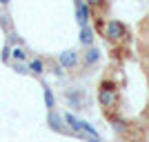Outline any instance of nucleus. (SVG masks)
Here are the masks:
<instances>
[{
	"label": "nucleus",
	"mask_w": 149,
	"mask_h": 142,
	"mask_svg": "<svg viewBox=\"0 0 149 142\" xmlns=\"http://www.w3.org/2000/svg\"><path fill=\"white\" fill-rule=\"evenodd\" d=\"M118 89H116V85L109 80H102L98 87V105L102 107V109H116L118 107Z\"/></svg>",
	"instance_id": "1"
},
{
	"label": "nucleus",
	"mask_w": 149,
	"mask_h": 142,
	"mask_svg": "<svg viewBox=\"0 0 149 142\" xmlns=\"http://www.w3.org/2000/svg\"><path fill=\"white\" fill-rule=\"evenodd\" d=\"M105 38L109 40V42H113V44L125 42V40L129 38V29H127V25L120 22V20H107V25H105Z\"/></svg>",
	"instance_id": "2"
},
{
	"label": "nucleus",
	"mask_w": 149,
	"mask_h": 142,
	"mask_svg": "<svg viewBox=\"0 0 149 142\" xmlns=\"http://www.w3.org/2000/svg\"><path fill=\"white\" fill-rule=\"evenodd\" d=\"M74 13L78 27H87L91 20V7L87 5V0H74Z\"/></svg>",
	"instance_id": "3"
},
{
	"label": "nucleus",
	"mask_w": 149,
	"mask_h": 142,
	"mask_svg": "<svg viewBox=\"0 0 149 142\" xmlns=\"http://www.w3.org/2000/svg\"><path fill=\"white\" fill-rule=\"evenodd\" d=\"M47 124H49V129H51V131H56V133H62V136L71 133V129H69L67 122H65V116H60L56 109L47 113Z\"/></svg>",
	"instance_id": "4"
},
{
	"label": "nucleus",
	"mask_w": 149,
	"mask_h": 142,
	"mask_svg": "<svg viewBox=\"0 0 149 142\" xmlns=\"http://www.w3.org/2000/svg\"><path fill=\"white\" fill-rule=\"evenodd\" d=\"M80 60H82V56L76 49H65L60 56H58V62H60L65 69H76L80 64Z\"/></svg>",
	"instance_id": "5"
},
{
	"label": "nucleus",
	"mask_w": 149,
	"mask_h": 142,
	"mask_svg": "<svg viewBox=\"0 0 149 142\" xmlns=\"http://www.w3.org/2000/svg\"><path fill=\"white\" fill-rule=\"evenodd\" d=\"M80 56H82V64L87 69H91V67H96L100 62V49L96 44H91V47H85V51H82Z\"/></svg>",
	"instance_id": "6"
},
{
	"label": "nucleus",
	"mask_w": 149,
	"mask_h": 142,
	"mask_svg": "<svg viewBox=\"0 0 149 142\" xmlns=\"http://www.w3.org/2000/svg\"><path fill=\"white\" fill-rule=\"evenodd\" d=\"M65 98H67V102L71 107H74V109H82V107H85V93L80 91V89H67V91H65Z\"/></svg>",
	"instance_id": "7"
},
{
	"label": "nucleus",
	"mask_w": 149,
	"mask_h": 142,
	"mask_svg": "<svg viewBox=\"0 0 149 142\" xmlns=\"http://www.w3.org/2000/svg\"><path fill=\"white\" fill-rule=\"evenodd\" d=\"M78 40H80L82 47H91V44L96 42V31H93V27L91 25L80 27V36H78Z\"/></svg>",
	"instance_id": "8"
},
{
	"label": "nucleus",
	"mask_w": 149,
	"mask_h": 142,
	"mask_svg": "<svg viewBox=\"0 0 149 142\" xmlns=\"http://www.w3.org/2000/svg\"><path fill=\"white\" fill-rule=\"evenodd\" d=\"M29 71H31V76H42L45 73V60L42 58H31L29 60Z\"/></svg>",
	"instance_id": "9"
},
{
	"label": "nucleus",
	"mask_w": 149,
	"mask_h": 142,
	"mask_svg": "<svg viewBox=\"0 0 149 142\" xmlns=\"http://www.w3.org/2000/svg\"><path fill=\"white\" fill-rule=\"evenodd\" d=\"M27 58H29V53H27V49L22 47V44H18V47H11V62H27Z\"/></svg>",
	"instance_id": "10"
},
{
	"label": "nucleus",
	"mask_w": 149,
	"mask_h": 142,
	"mask_svg": "<svg viewBox=\"0 0 149 142\" xmlns=\"http://www.w3.org/2000/svg\"><path fill=\"white\" fill-rule=\"evenodd\" d=\"M42 98H45V107H47V111H54V109H56V96H54V91H51L49 87H45Z\"/></svg>",
	"instance_id": "11"
},
{
	"label": "nucleus",
	"mask_w": 149,
	"mask_h": 142,
	"mask_svg": "<svg viewBox=\"0 0 149 142\" xmlns=\"http://www.w3.org/2000/svg\"><path fill=\"white\" fill-rule=\"evenodd\" d=\"M11 67H13V71H16V73H20V76L31 73V71H29V62H16V60H13Z\"/></svg>",
	"instance_id": "12"
},
{
	"label": "nucleus",
	"mask_w": 149,
	"mask_h": 142,
	"mask_svg": "<svg viewBox=\"0 0 149 142\" xmlns=\"http://www.w3.org/2000/svg\"><path fill=\"white\" fill-rule=\"evenodd\" d=\"M87 5L91 7V11H102L107 9V0H87Z\"/></svg>",
	"instance_id": "13"
},
{
	"label": "nucleus",
	"mask_w": 149,
	"mask_h": 142,
	"mask_svg": "<svg viewBox=\"0 0 149 142\" xmlns=\"http://www.w3.org/2000/svg\"><path fill=\"white\" fill-rule=\"evenodd\" d=\"M0 60L5 62V64H9L11 62V44L5 42V47H2V53H0Z\"/></svg>",
	"instance_id": "14"
},
{
	"label": "nucleus",
	"mask_w": 149,
	"mask_h": 142,
	"mask_svg": "<svg viewBox=\"0 0 149 142\" xmlns=\"http://www.w3.org/2000/svg\"><path fill=\"white\" fill-rule=\"evenodd\" d=\"M9 2H11V0H0V5H2V7H9Z\"/></svg>",
	"instance_id": "15"
},
{
	"label": "nucleus",
	"mask_w": 149,
	"mask_h": 142,
	"mask_svg": "<svg viewBox=\"0 0 149 142\" xmlns=\"http://www.w3.org/2000/svg\"><path fill=\"white\" fill-rule=\"evenodd\" d=\"M87 142H102V140H100V138H89Z\"/></svg>",
	"instance_id": "16"
}]
</instances>
